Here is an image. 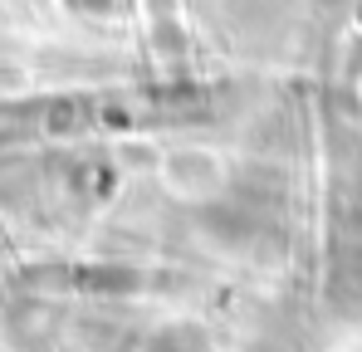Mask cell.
<instances>
[{"label":"cell","mask_w":362,"mask_h":352,"mask_svg":"<svg viewBox=\"0 0 362 352\" xmlns=\"http://www.w3.org/2000/svg\"><path fill=\"white\" fill-rule=\"evenodd\" d=\"M157 186L181 206H211L230 191V162L216 147L177 142V147H162L157 157Z\"/></svg>","instance_id":"obj_1"}]
</instances>
